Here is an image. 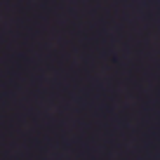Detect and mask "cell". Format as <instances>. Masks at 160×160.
Listing matches in <instances>:
<instances>
[]
</instances>
